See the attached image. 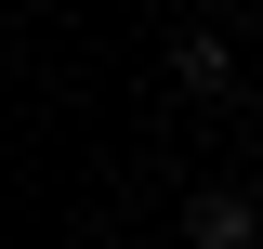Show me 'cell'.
Wrapping results in <instances>:
<instances>
[{
	"instance_id": "6da1fadb",
	"label": "cell",
	"mask_w": 263,
	"mask_h": 249,
	"mask_svg": "<svg viewBox=\"0 0 263 249\" xmlns=\"http://www.w3.org/2000/svg\"><path fill=\"white\" fill-rule=\"evenodd\" d=\"M184 236H197V249H263V223L237 210V197H197V210H184Z\"/></svg>"
},
{
	"instance_id": "7a4b0ae2",
	"label": "cell",
	"mask_w": 263,
	"mask_h": 249,
	"mask_svg": "<svg viewBox=\"0 0 263 249\" xmlns=\"http://www.w3.org/2000/svg\"><path fill=\"white\" fill-rule=\"evenodd\" d=\"M171 79H184V92H224L237 53H224V39H184V53H171Z\"/></svg>"
}]
</instances>
